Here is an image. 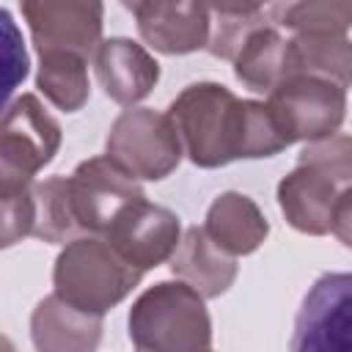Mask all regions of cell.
I'll list each match as a JSON object with an SVG mask.
<instances>
[{
    "label": "cell",
    "instance_id": "6da1fadb",
    "mask_svg": "<svg viewBox=\"0 0 352 352\" xmlns=\"http://www.w3.org/2000/svg\"><path fill=\"white\" fill-rule=\"evenodd\" d=\"M168 116L201 168H220L239 157H272L289 146L264 102L236 99L217 82L187 85L170 102Z\"/></svg>",
    "mask_w": 352,
    "mask_h": 352
},
{
    "label": "cell",
    "instance_id": "7a4b0ae2",
    "mask_svg": "<svg viewBox=\"0 0 352 352\" xmlns=\"http://www.w3.org/2000/svg\"><path fill=\"white\" fill-rule=\"evenodd\" d=\"M129 338L138 352H212L204 297L170 280L146 289L129 311Z\"/></svg>",
    "mask_w": 352,
    "mask_h": 352
},
{
    "label": "cell",
    "instance_id": "3957f363",
    "mask_svg": "<svg viewBox=\"0 0 352 352\" xmlns=\"http://www.w3.org/2000/svg\"><path fill=\"white\" fill-rule=\"evenodd\" d=\"M140 270L126 264L107 239L80 236L72 239L55 261V294L94 316L118 305L140 280Z\"/></svg>",
    "mask_w": 352,
    "mask_h": 352
},
{
    "label": "cell",
    "instance_id": "277c9868",
    "mask_svg": "<svg viewBox=\"0 0 352 352\" xmlns=\"http://www.w3.org/2000/svg\"><path fill=\"white\" fill-rule=\"evenodd\" d=\"M104 157L135 179L157 182L179 165L182 138L168 113L132 107L113 121Z\"/></svg>",
    "mask_w": 352,
    "mask_h": 352
},
{
    "label": "cell",
    "instance_id": "5b68a950",
    "mask_svg": "<svg viewBox=\"0 0 352 352\" xmlns=\"http://www.w3.org/2000/svg\"><path fill=\"white\" fill-rule=\"evenodd\" d=\"M286 143L333 138L346 116V94L341 85L322 77H289L267 102Z\"/></svg>",
    "mask_w": 352,
    "mask_h": 352
},
{
    "label": "cell",
    "instance_id": "8992f818",
    "mask_svg": "<svg viewBox=\"0 0 352 352\" xmlns=\"http://www.w3.org/2000/svg\"><path fill=\"white\" fill-rule=\"evenodd\" d=\"M60 146L58 121L33 94H22L6 107L0 129V176L3 187L33 184V176L55 157Z\"/></svg>",
    "mask_w": 352,
    "mask_h": 352
},
{
    "label": "cell",
    "instance_id": "52a82bcc",
    "mask_svg": "<svg viewBox=\"0 0 352 352\" xmlns=\"http://www.w3.org/2000/svg\"><path fill=\"white\" fill-rule=\"evenodd\" d=\"M289 349L352 352V272H327L308 289Z\"/></svg>",
    "mask_w": 352,
    "mask_h": 352
},
{
    "label": "cell",
    "instance_id": "ba28073f",
    "mask_svg": "<svg viewBox=\"0 0 352 352\" xmlns=\"http://www.w3.org/2000/svg\"><path fill=\"white\" fill-rule=\"evenodd\" d=\"M143 198L138 179L107 157H91L69 176V201L80 231L107 234L116 217Z\"/></svg>",
    "mask_w": 352,
    "mask_h": 352
},
{
    "label": "cell",
    "instance_id": "9c48e42d",
    "mask_svg": "<svg viewBox=\"0 0 352 352\" xmlns=\"http://www.w3.org/2000/svg\"><path fill=\"white\" fill-rule=\"evenodd\" d=\"M22 14L38 52H72L88 60L102 47L99 38L104 8L99 3L28 0L22 3Z\"/></svg>",
    "mask_w": 352,
    "mask_h": 352
},
{
    "label": "cell",
    "instance_id": "30bf717a",
    "mask_svg": "<svg viewBox=\"0 0 352 352\" xmlns=\"http://www.w3.org/2000/svg\"><path fill=\"white\" fill-rule=\"evenodd\" d=\"M179 217L157 204H148L146 198L126 206L116 223L107 228L104 239L110 248L135 270L146 272L165 258H173L179 242H182Z\"/></svg>",
    "mask_w": 352,
    "mask_h": 352
},
{
    "label": "cell",
    "instance_id": "8fae6325",
    "mask_svg": "<svg viewBox=\"0 0 352 352\" xmlns=\"http://www.w3.org/2000/svg\"><path fill=\"white\" fill-rule=\"evenodd\" d=\"M126 8L157 52L184 55L209 44V6L204 3H126Z\"/></svg>",
    "mask_w": 352,
    "mask_h": 352
},
{
    "label": "cell",
    "instance_id": "7c38bea8",
    "mask_svg": "<svg viewBox=\"0 0 352 352\" xmlns=\"http://www.w3.org/2000/svg\"><path fill=\"white\" fill-rule=\"evenodd\" d=\"M344 190L319 168L297 162V168L278 184V204L286 220L311 236L330 231L333 206Z\"/></svg>",
    "mask_w": 352,
    "mask_h": 352
},
{
    "label": "cell",
    "instance_id": "4fadbf2b",
    "mask_svg": "<svg viewBox=\"0 0 352 352\" xmlns=\"http://www.w3.org/2000/svg\"><path fill=\"white\" fill-rule=\"evenodd\" d=\"M96 77L104 94L118 104H135L160 80V63L129 38H107L94 55Z\"/></svg>",
    "mask_w": 352,
    "mask_h": 352
},
{
    "label": "cell",
    "instance_id": "5bb4252c",
    "mask_svg": "<svg viewBox=\"0 0 352 352\" xmlns=\"http://www.w3.org/2000/svg\"><path fill=\"white\" fill-rule=\"evenodd\" d=\"M30 336L38 352H96L102 316L85 314L52 294L36 305L30 316Z\"/></svg>",
    "mask_w": 352,
    "mask_h": 352
},
{
    "label": "cell",
    "instance_id": "9a60e30c",
    "mask_svg": "<svg viewBox=\"0 0 352 352\" xmlns=\"http://www.w3.org/2000/svg\"><path fill=\"white\" fill-rule=\"evenodd\" d=\"M173 275H179L190 289H195L204 300L220 297L236 278V261L234 256L223 253L204 228L192 226L182 236L173 258H170Z\"/></svg>",
    "mask_w": 352,
    "mask_h": 352
},
{
    "label": "cell",
    "instance_id": "2e32d148",
    "mask_svg": "<svg viewBox=\"0 0 352 352\" xmlns=\"http://www.w3.org/2000/svg\"><path fill=\"white\" fill-rule=\"evenodd\" d=\"M204 231L228 256H248L267 239L270 226L258 206L242 192H223L206 212Z\"/></svg>",
    "mask_w": 352,
    "mask_h": 352
},
{
    "label": "cell",
    "instance_id": "e0dca14e",
    "mask_svg": "<svg viewBox=\"0 0 352 352\" xmlns=\"http://www.w3.org/2000/svg\"><path fill=\"white\" fill-rule=\"evenodd\" d=\"M292 77H322L344 91L352 85V41L344 33H297L289 38Z\"/></svg>",
    "mask_w": 352,
    "mask_h": 352
},
{
    "label": "cell",
    "instance_id": "ac0fdd59",
    "mask_svg": "<svg viewBox=\"0 0 352 352\" xmlns=\"http://www.w3.org/2000/svg\"><path fill=\"white\" fill-rule=\"evenodd\" d=\"M234 74L242 80L250 91H267L272 94L283 80L292 77L289 63V38H283L275 28L256 30L239 55L234 58Z\"/></svg>",
    "mask_w": 352,
    "mask_h": 352
},
{
    "label": "cell",
    "instance_id": "d6986e66",
    "mask_svg": "<svg viewBox=\"0 0 352 352\" xmlns=\"http://www.w3.org/2000/svg\"><path fill=\"white\" fill-rule=\"evenodd\" d=\"M270 11L256 3H214L209 6V44L206 50L214 58L234 60L245 41L267 28Z\"/></svg>",
    "mask_w": 352,
    "mask_h": 352
},
{
    "label": "cell",
    "instance_id": "ffe728a7",
    "mask_svg": "<svg viewBox=\"0 0 352 352\" xmlns=\"http://www.w3.org/2000/svg\"><path fill=\"white\" fill-rule=\"evenodd\" d=\"M38 91L63 113H74L88 99L85 58L72 52H38Z\"/></svg>",
    "mask_w": 352,
    "mask_h": 352
},
{
    "label": "cell",
    "instance_id": "44dd1931",
    "mask_svg": "<svg viewBox=\"0 0 352 352\" xmlns=\"http://www.w3.org/2000/svg\"><path fill=\"white\" fill-rule=\"evenodd\" d=\"M33 204H36V223L33 236L44 242H66L77 231V220L72 214L69 201V179H47L33 182Z\"/></svg>",
    "mask_w": 352,
    "mask_h": 352
},
{
    "label": "cell",
    "instance_id": "7402d4cb",
    "mask_svg": "<svg viewBox=\"0 0 352 352\" xmlns=\"http://www.w3.org/2000/svg\"><path fill=\"white\" fill-rule=\"evenodd\" d=\"M267 11L297 33H344L352 25V3H286Z\"/></svg>",
    "mask_w": 352,
    "mask_h": 352
},
{
    "label": "cell",
    "instance_id": "603a6c76",
    "mask_svg": "<svg viewBox=\"0 0 352 352\" xmlns=\"http://www.w3.org/2000/svg\"><path fill=\"white\" fill-rule=\"evenodd\" d=\"M300 162L319 168L341 190L352 187V138L349 135H333V138L308 143L300 151Z\"/></svg>",
    "mask_w": 352,
    "mask_h": 352
},
{
    "label": "cell",
    "instance_id": "cb8c5ba5",
    "mask_svg": "<svg viewBox=\"0 0 352 352\" xmlns=\"http://www.w3.org/2000/svg\"><path fill=\"white\" fill-rule=\"evenodd\" d=\"M3 248H11L22 236H33L36 223V204H33V184L3 187Z\"/></svg>",
    "mask_w": 352,
    "mask_h": 352
},
{
    "label": "cell",
    "instance_id": "d4e9b609",
    "mask_svg": "<svg viewBox=\"0 0 352 352\" xmlns=\"http://www.w3.org/2000/svg\"><path fill=\"white\" fill-rule=\"evenodd\" d=\"M330 231L346 245L352 248V187H346L336 206H333V223H330Z\"/></svg>",
    "mask_w": 352,
    "mask_h": 352
}]
</instances>
